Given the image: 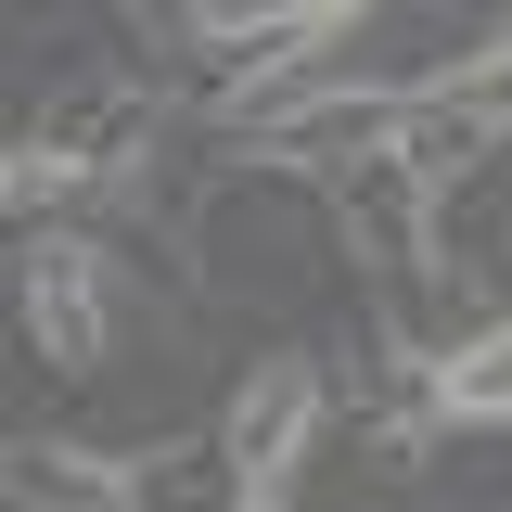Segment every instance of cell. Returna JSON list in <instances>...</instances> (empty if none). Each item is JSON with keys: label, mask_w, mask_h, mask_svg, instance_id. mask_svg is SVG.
Listing matches in <instances>:
<instances>
[{"label": "cell", "mask_w": 512, "mask_h": 512, "mask_svg": "<svg viewBox=\"0 0 512 512\" xmlns=\"http://www.w3.org/2000/svg\"><path fill=\"white\" fill-rule=\"evenodd\" d=\"M346 13H359V0H308V26H346Z\"/></svg>", "instance_id": "obj_7"}, {"label": "cell", "mask_w": 512, "mask_h": 512, "mask_svg": "<svg viewBox=\"0 0 512 512\" xmlns=\"http://www.w3.org/2000/svg\"><path fill=\"white\" fill-rule=\"evenodd\" d=\"M436 90H448V103H461L474 128H487V141H500V128H512V39H487V52H461V64L436 77Z\"/></svg>", "instance_id": "obj_6"}, {"label": "cell", "mask_w": 512, "mask_h": 512, "mask_svg": "<svg viewBox=\"0 0 512 512\" xmlns=\"http://www.w3.org/2000/svg\"><path fill=\"white\" fill-rule=\"evenodd\" d=\"M26 333H39L52 372H103V346H116V269H103V244L39 231V256H26Z\"/></svg>", "instance_id": "obj_1"}, {"label": "cell", "mask_w": 512, "mask_h": 512, "mask_svg": "<svg viewBox=\"0 0 512 512\" xmlns=\"http://www.w3.org/2000/svg\"><path fill=\"white\" fill-rule=\"evenodd\" d=\"M436 410H448V423H512V320L436 346Z\"/></svg>", "instance_id": "obj_5"}, {"label": "cell", "mask_w": 512, "mask_h": 512, "mask_svg": "<svg viewBox=\"0 0 512 512\" xmlns=\"http://www.w3.org/2000/svg\"><path fill=\"white\" fill-rule=\"evenodd\" d=\"M474 154H487V128H474V116H461V103L436 90V77H423V90H410V116H397V180H410L423 205H436V192L461 180Z\"/></svg>", "instance_id": "obj_4"}, {"label": "cell", "mask_w": 512, "mask_h": 512, "mask_svg": "<svg viewBox=\"0 0 512 512\" xmlns=\"http://www.w3.org/2000/svg\"><path fill=\"white\" fill-rule=\"evenodd\" d=\"M0 500L13 512H141V474L103 461V448H64V436H13L0 448Z\"/></svg>", "instance_id": "obj_3"}, {"label": "cell", "mask_w": 512, "mask_h": 512, "mask_svg": "<svg viewBox=\"0 0 512 512\" xmlns=\"http://www.w3.org/2000/svg\"><path fill=\"white\" fill-rule=\"evenodd\" d=\"M13 154H26V141H0V205H13Z\"/></svg>", "instance_id": "obj_8"}, {"label": "cell", "mask_w": 512, "mask_h": 512, "mask_svg": "<svg viewBox=\"0 0 512 512\" xmlns=\"http://www.w3.org/2000/svg\"><path fill=\"white\" fill-rule=\"evenodd\" d=\"M308 436H320V372L308 359H256V384L231 397V423H218V461H231V487H282L295 461H308Z\"/></svg>", "instance_id": "obj_2"}, {"label": "cell", "mask_w": 512, "mask_h": 512, "mask_svg": "<svg viewBox=\"0 0 512 512\" xmlns=\"http://www.w3.org/2000/svg\"><path fill=\"white\" fill-rule=\"evenodd\" d=\"M231 512H282V487H256V500H231Z\"/></svg>", "instance_id": "obj_9"}]
</instances>
